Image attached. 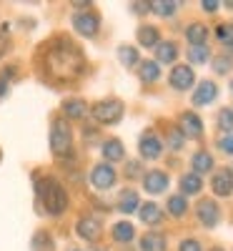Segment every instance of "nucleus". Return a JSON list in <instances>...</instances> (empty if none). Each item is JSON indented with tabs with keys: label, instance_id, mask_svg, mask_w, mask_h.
Returning a JSON list of instances; mask_svg holds the SVG:
<instances>
[{
	"label": "nucleus",
	"instance_id": "f257e3e1",
	"mask_svg": "<svg viewBox=\"0 0 233 251\" xmlns=\"http://www.w3.org/2000/svg\"><path fill=\"white\" fill-rule=\"evenodd\" d=\"M88 73L83 48L68 33H55L35 50V75L50 88H68Z\"/></svg>",
	"mask_w": 233,
	"mask_h": 251
},
{
	"label": "nucleus",
	"instance_id": "f03ea898",
	"mask_svg": "<svg viewBox=\"0 0 233 251\" xmlns=\"http://www.w3.org/2000/svg\"><path fill=\"white\" fill-rule=\"evenodd\" d=\"M70 208V196L55 176L38 174L35 176V211L40 216H63Z\"/></svg>",
	"mask_w": 233,
	"mask_h": 251
},
{
	"label": "nucleus",
	"instance_id": "7ed1b4c3",
	"mask_svg": "<svg viewBox=\"0 0 233 251\" xmlns=\"http://www.w3.org/2000/svg\"><path fill=\"white\" fill-rule=\"evenodd\" d=\"M48 143H50V153L58 161L70 163L75 158V141H73V126H70V121H66L63 116H53Z\"/></svg>",
	"mask_w": 233,
	"mask_h": 251
},
{
	"label": "nucleus",
	"instance_id": "20e7f679",
	"mask_svg": "<svg viewBox=\"0 0 233 251\" xmlns=\"http://www.w3.org/2000/svg\"><path fill=\"white\" fill-rule=\"evenodd\" d=\"M123 113H125V106L118 98H103L91 106V116L98 126H113L123 118Z\"/></svg>",
	"mask_w": 233,
	"mask_h": 251
},
{
	"label": "nucleus",
	"instance_id": "39448f33",
	"mask_svg": "<svg viewBox=\"0 0 233 251\" xmlns=\"http://www.w3.org/2000/svg\"><path fill=\"white\" fill-rule=\"evenodd\" d=\"M116 178H118L116 169L105 161L93 163V169L88 174V181H91V186L95 188V191H111V188L116 186Z\"/></svg>",
	"mask_w": 233,
	"mask_h": 251
},
{
	"label": "nucleus",
	"instance_id": "423d86ee",
	"mask_svg": "<svg viewBox=\"0 0 233 251\" xmlns=\"http://www.w3.org/2000/svg\"><path fill=\"white\" fill-rule=\"evenodd\" d=\"M70 25H73V30H75L78 35H83V38H95L98 30H100V15H98L95 10H80V13L73 15Z\"/></svg>",
	"mask_w": 233,
	"mask_h": 251
},
{
	"label": "nucleus",
	"instance_id": "0eeeda50",
	"mask_svg": "<svg viewBox=\"0 0 233 251\" xmlns=\"http://www.w3.org/2000/svg\"><path fill=\"white\" fill-rule=\"evenodd\" d=\"M138 153L145 158V161H156L163 156V138L153 131V128H148L140 133L138 138Z\"/></svg>",
	"mask_w": 233,
	"mask_h": 251
},
{
	"label": "nucleus",
	"instance_id": "6e6552de",
	"mask_svg": "<svg viewBox=\"0 0 233 251\" xmlns=\"http://www.w3.org/2000/svg\"><path fill=\"white\" fill-rule=\"evenodd\" d=\"M75 234L83 241H98L100 234H103V224H100V219L95 214H83L75 221Z\"/></svg>",
	"mask_w": 233,
	"mask_h": 251
},
{
	"label": "nucleus",
	"instance_id": "1a4fd4ad",
	"mask_svg": "<svg viewBox=\"0 0 233 251\" xmlns=\"http://www.w3.org/2000/svg\"><path fill=\"white\" fill-rule=\"evenodd\" d=\"M196 219L201 221L203 228H216L221 221V208L213 199H201L196 203Z\"/></svg>",
	"mask_w": 233,
	"mask_h": 251
},
{
	"label": "nucleus",
	"instance_id": "9d476101",
	"mask_svg": "<svg viewBox=\"0 0 233 251\" xmlns=\"http://www.w3.org/2000/svg\"><path fill=\"white\" fill-rule=\"evenodd\" d=\"M168 83H171L173 91H190L196 86V73L190 66H173L171 75H168Z\"/></svg>",
	"mask_w": 233,
	"mask_h": 251
},
{
	"label": "nucleus",
	"instance_id": "9b49d317",
	"mask_svg": "<svg viewBox=\"0 0 233 251\" xmlns=\"http://www.w3.org/2000/svg\"><path fill=\"white\" fill-rule=\"evenodd\" d=\"M178 131L183 133V138H201L203 136V121L198 113L193 111H183L178 116Z\"/></svg>",
	"mask_w": 233,
	"mask_h": 251
},
{
	"label": "nucleus",
	"instance_id": "f8f14e48",
	"mask_svg": "<svg viewBox=\"0 0 233 251\" xmlns=\"http://www.w3.org/2000/svg\"><path fill=\"white\" fill-rule=\"evenodd\" d=\"M60 111H63V118L66 121H83L91 108H88V103L83 98H66L63 106H60Z\"/></svg>",
	"mask_w": 233,
	"mask_h": 251
},
{
	"label": "nucleus",
	"instance_id": "ddd939ff",
	"mask_svg": "<svg viewBox=\"0 0 233 251\" xmlns=\"http://www.w3.org/2000/svg\"><path fill=\"white\" fill-rule=\"evenodd\" d=\"M168 183H171V178H168V174L165 171H158V169H153V171H148L145 176H143V188L148 194H163L165 188H168Z\"/></svg>",
	"mask_w": 233,
	"mask_h": 251
},
{
	"label": "nucleus",
	"instance_id": "4468645a",
	"mask_svg": "<svg viewBox=\"0 0 233 251\" xmlns=\"http://www.w3.org/2000/svg\"><path fill=\"white\" fill-rule=\"evenodd\" d=\"M218 98V86L213 80H201L196 91H193V106H208V103H213Z\"/></svg>",
	"mask_w": 233,
	"mask_h": 251
},
{
	"label": "nucleus",
	"instance_id": "2eb2a0df",
	"mask_svg": "<svg viewBox=\"0 0 233 251\" xmlns=\"http://www.w3.org/2000/svg\"><path fill=\"white\" fill-rule=\"evenodd\" d=\"M210 188H213L216 196H231L233 194V171L231 169H221L213 174V178H210Z\"/></svg>",
	"mask_w": 233,
	"mask_h": 251
},
{
	"label": "nucleus",
	"instance_id": "dca6fc26",
	"mask_svg": "<svg viewBox=\"0 0 233 251\" xmlns=\"http://www.w3.org/2000/svg\"><path fill=\"white\" fill-rule=\"evenodd\" d=\"M116 206H118L120 214H133V211H138V208H140V196H138V191H136V188H123V191L118 194Z\"/></svg>",
	"mask_w": 233,
	"mask_h": 251
},
{
	"label": "nucleus",
	"instance_id": "f3484780",
	"mask_svg": "<svg viewBox=\"0 0 233 251\" xmlns=\"http://www.w3.org/2000/svg\"><path fill=\"white\" fill-rule=\"evenodd\" d=\"M100 153H103V161H105V163H118V161H123V158H125L123 141H120V138H108V141H103Z\"/></svg>",
	"mask_w": 233,
	"mask_h": 251
},
{
	"label": "nucleus",
	"instance_id": "a211bd4d",
	"mask_svg": "<svg viewBox=\"0 0 233 251\" xmlns=\"http://www.w3.org/2000/svg\"><path fill=\"white\" fill-rule=\"evenodd\" d=\"M138 216H140V221L145 226H158L163 221V208L158 203H153V201H148V203H140Z\"/></svg>",
	"mask_w": 233,
	"mask_h": 251
},
{
	"label": "nucleus",
	"instance_id": "6ab92c4d",
	"mask_svg": "<svg viewBox=\"0 0 233 251\" xmlns=\"http://www.w3.org/2000/svg\"><path fill=\"white\" fill-rule=\"evenodd\" d=\"M178 60V46L173 43V40H161V43L156 46V63L161 66V63H165V66H171V63Z\"/></svg>",
	"mask_w": 233,
	"mask_h": 251
},
{
	"label": "nucleus",
	"instance_id": "aec40b11",
	"mask_svg": "<svg viewBox=\"0 0 233 251\" xmlns=\"http://www.w3.org/2000/svg\"><path fill=\"white\" fill-rule=\"evenodd\" d=\"M136 38H138V46H143V48H156V46L161 43V30H158L156 25L143 23V25L136 30Z\"/></svg>",
	"mask_w": 233,
	"mask_h": 251
},
{
	"label": "nucleus",
	"instance_id": "412c9836",
	"mask_svg": "<svg viewBox=\"0 0 233 251\" xmlns=\"http://www.w3.org/2000/svg\"><path fill=\"white\" fill-rule=\"evenodd\" d=\"M111 236L118 244H131L136 239V226L131 221H118V224L111 226Z\"/></svg>",
	"mask_w": 233,
	"mask_h": 251
},
{
	"label": "nucleus",
	"instance_id": "4be33fe9",
	"mask_svg": "<svg viewBox=\"0 0 233 251\" xmlns=\"http://www.w3.org/2000/svg\"><path fill=\"white\" fill-rule=\"evenodd\" d=\"M140 251H168V241L161 231H148L140 236Z\"/></svg>",
	"mask_w": 233,
	"mask_h": 251
},
{
	"label": "nucleus",
	"instance_id": "5701e85b",
	"mask_svg": "<svg viewBox=\"0 0 233 251\" xmlns=\"http://www.w3.org/2000/svg\"><path fill=\"white\" fill-rule=\"evenodd\" d=\"M138 78L145 83V86H151V83H156L161 78V66L156 60H140L138 63Z\"/></svg>",
	"mask_w": 233,
	"mask_h": 251
},
{
	"label": "nucleus",
	"instance_id": "b1692460",
	"mask_svg": "<svg viewBox=\"0 0 233 251\" xmlns=\"http://www.w3.org/2000/svg\"><path fill=\"white\" fill-rule=\"evenodd\" d=\"M201 188H203V178L198 174H183L181 176V194L183 196H196V194H201Z\"/></svg>",
	"mask_w": 233,
	"mask_h": 251
},
{
	"label": "nucleus",
	"instance_id": "393cba45",
	"mask_svg": "<svg viewBox=\"0 0 233 251\" xmlns=\"http://www.w3.org/2000/svg\"><path fill=\"white\" fill-rule=\"evenodd\" d=\"M186 40L190 46H206V40H208V28L206 23H190L186 28Z\"/></svg>",
	"mask_w": 233,
	"mask_h": 251
},
{
	"label": "nucleus",
	"instance_id": "a878e982",
	"mask_svg": "<svg viewBox=\"0 0 233 251\" xmlns=\"http://www.w3.org/2000/svg\"><path fill=\"white\" fill-rule=\"evenodd\" d=\"M190 166H193V174H208L213 171V156H210L208 151H196L193 158H190Z\"/></svg>",
	"mask_w": 233,
	"mask_h": 251
},
{
	"label": "nucleus",
	"instance_id": "bb28decb",
	"mask_svg": "<svg viewBox=\"0 0 233 251\" xmlns=\"http://www.w3.org/2000/svg\"><path fill=\"white\" fill-rule=\"evenodd\" d=\"M30 246H33V251H55V239L46 231V228H38L30 239Z\"/></svg>",
	"mask_w": 233,
	"mask_h": 251
},
{
	"label": "nucleus",
	"instance_id": "cd10ccee",
	"mask_svg": "<svg viewBox=\"0 0 233 251\" xmlns=\"http://www.w3.org/2000/svg\"><path fill=\"white\" fill-rule=\"evenodd\" d=\"M118 60H120V66L125 68H136L138 63H140V55H138V48L136 46H118Z\"/></svg>",
	"mask_w": 233,
	"mask_h": 251
},
{
	"label": "nucleus",
	"instance_id": "c85d7f7f",
	"mask_svg": "<svg viewBox=\"0 0 233 251\" xmlns=\"http://www.w3.org/2000/svg\"><path fill=\"white\" fill-rule=\"evenodd\" d=\"M165 208H168V214H171V216L181 219V216H186V211H188V199H186L183 194H176V196L168 199Z\"/></svg>",
	"mask_w": 233,
	"mask_h": 251
},
{
	"label": "nucleus",
	"instance_id": "c756f323",
	"mask_svg": "<svg viewBox=\"0 0 233 251\" xmlns=\"http://www.w3.org/2000/svg\"><path fill=\"white\" fill-rule=\"evenodd\" d=\"M181 3H176V0H153L151 3V13L161 15V18H171L176 10H178Z\"/></svg>",
	"mask_w": 233,
	"mask_h": 251
},
{
	"label": "nucleus",
	"instance_id": "7c9ffc66",
	"mask_svg": "<svg viewBox=\"0 0 233 251\" xmlns=\"http://www.w3.org/2000/svg\"><path fill=\"white\" fill-rule=\"evenodd\" d=\"M208 58H210L208 46H190V50H188V60L193 63V66H203Z\"/></svg>",
	"mask_w": 233,
	"mask_h": 251
},
{
	"label": "nucleus",
	"instance_id": "2f4dec72",
	"mask_svg": "<svg viewBox=\"0 0 233 251\" xmlns=\"http://www.w3.org/2000/svg\"><path fill=\"white\" fill-rule=\"evenodd\" d=\"M216 38L221 40L226 48H233V20H231V23H221L216 28Z\"/></svg>",
	"mask_w": 233,
	"mask_h": 251
},
{
	"label": "nucleus",
	"instance_id": "473e14b6",
	"mask_svg": "<svg viewBox=\"0 0 233 251\" xmlns=\"http://www.w3.org/2000/svg\"><path fill=\"white\" fill-rule=\"evenodd\" d=\"M216 123H218L221 131L231 133V131H233V111H231V108H221L218 116H216Z\"/></svg>",
	"mask_w": 233,
	"mask_h": 251
},
{
	"label": "nucleus",
	"instance_id": "72a5a7b5",
	"mask_svg": "<svg viewBox=\"0 0 233 251\" xmlns=\"http://www.w3.org/2000/svg\"><path fill=\"white\" fill-rule=\"evenodd\" d=\"M231 68H233V58H231V55H216V58H213V71H216L218 75L231 73Z\"/></svg>",
	"mask_w": 233,
	"mask_h": 251
},
{
	"label": "nucleus",
	"instance_id": "f704fd0d",
	"mask_svg": "<svg viewBox=\"0 0 233 251\" xmlns=\"http://www.w3.org/2000/svg\"><path fill=\"white\" fill-rule=\"evenodd\" d=\"M183 143H186V138H183V133L178 131V126H173V128H168V149L181 151V149H183Z\"/></svg>",
	"mask_w": 233,
	"mask_h": 251
},
{
	"label": "nucleus",
	"instance_id": "c9c22d12",
	"mask_svg": "<svg viewBox=\"0 0 233 251\" xmlns=\"http://www.w3.org/2000/svg\"><path fill=\"white\" fill-rule=\"evenodd\" d=\"M216 146L223 151V153H228V156H233V136H221L218 141H216Z\"/></svg>",
	"mask_w": 233,
	"mask_h": 251
},
{
	"label": "nucleus",
	"instance_id": "e433bc0d",
	"mask_svg": "<svg viewBox=\"0 0 233 251\" xmlns=\"http://www.w3.org/2000/svg\"><path fill=\"white\" fill-rule=\"evenodd\" d=\"M178 251H203V246H201L198 239H183L181 246H178Z\"/></svg>",
	"mask_w": 233,
	"mask_h": 251
},
{
	"label": "nucleus",
	"instance_id": "4c0bfd02",
	"mask_svg": "<svg viewBox=\"0 0 233 251\" xmlns=\"http://www.w3.org/2000/svg\"><path fill=\"white\" fill-rule=\"evenodd\" d=\"M140 174V163L138 161H128L125 163V178H136Z\"/></svg>",
	"mask_w": 233,
	"mask_h": 251
},
{
	"label": "nucleus",
	"instance_id": "58836bf2",
	"mask_svg": "<svg viewBox=\"0 0 233 251\" xmlns=\"http://www.w3.org/2000/svg\"><path fill=\"white\" fill-rule=\"evenodd\" d=\"M8 50H10V38H8V30L0 28V58H3Z\"/></svg>",
	"mask_w": 233,
	"mask_h": 251
},
{
	"label": "nucleus",
	"instance_id": "ea45409f",
	"mask_svg": "<svg viewBox=\"0 0 233 251\" xmlns=\"http://www.w3.org/2000/svg\"><path fill=\"white\" fill-rule=\"evenodd\" d=\"M18 75H20V73H18V68H15V66H5L3 71H0V78L8 80V83H10V80H15Z\"/></svg>",
	"mask_w": 233,
	"mask_h": 251
},
{
	"label": "nucleus",
	"instance_id": "a19ab883",
	"mask_svg": "<svg viewBox=\"0 0 233 251\" xmlns=\"http://www.w3.org/2000/svg\"><path fill=\"white\" fill-rule=\"evenodd\" d=\"M95 138H98V128H91V126H86V128H83V141H86L88 146H93Z\"/></svg>",
	"mask_w": 233,
	"mask_h": 251
},
{
	"label": "nucleus",
	"instance_id": "79ce46f5",
	"mask_svg": "<svg viewBox=\"0 0 233 251\" xmlns=\"http://www.w3.org/2000/svg\"><path fill=\"white\" fill-rule=\"evenodd\" d=\"M201 8H203L206 13H216V10L221 8V3H218V0H203V3H201Z\"/></svg>",
	"mask_w": 233,
	"mask_h": 251
},
{
	"label": "nucleus",
	"instance_id": "37998d69",
	"mask_svg": "<svg viewBox=\"0 0 233 251\" xmlns=\"http://www.w3.org/2000/svg\"><path fill=\"white\" fill-rule=\"evenodd\" d=\"M136 15H145V13H151V3H133V8H131Z\"/></svg>",
	"mask_w": 233,
	"mask_h": 251
},
{
	"label": "nucleus",
	"instance_id": "c03bdc74",
	"mask_svg": "<svg viewBox=\"0 0 233 251\" xmlns=\"http://www.w3.org/2000/svg\"><path fill=\"white\" fill-rule=\"evenodd\" d=\"M8 91H10V83L0 78V98H5V96H8Z\"/></svg>",
	"mask_w": 233,
	"mask_h": 251
},
{
	"label": "nucleus",
	"instance_id": "a18cd8bd",
	"mask_svg": "<svg viewBox=\"0 0 233 251\" xmlns=\"http://www.w3.org/2000/svg\"><path fill=\"white\" fill-rule=\"evenodd\" d=\"M210 251H223V249H221V246H213V249H210Z\"/></svg>",
	"mask_w": 233,
	"mask_h": 251
},
{
	"label": "nucleus",
	"instance_id": "49530a36",
	"mask_svg": "<svg viewBox=\"0 0 233 251\" xmlns=\"http://www.w3.org/2000/svg\"><path fill=\"white\" fill-rule=\"evenodd\" d=\"M68 251H83V249H68Z\"/></svg>",
	"mask_w": 233,
	"mask_h": 251
},
{
	"label": "nucleus",
	"instance_id": "de8ad7c7",
	"mask_svg": "<svg viewBox=\"0 0 233 251\" xmlns=\"http://www.w3.org/2000/svg\"><path fill=\"white\" fill-rule=\"evenodd\" d=\"M231 93H233V80H231Z\"/></svg>",
	"mask_w": 233,
	"mask_h": 251
},
{
	"label": "nucleus",
	"instance_id": "09e8293b",
	"mask_svg": "<svg viewBox=\"0 0 233 251\" xmlns=\"http://www.w3.org/2000/svg\"><path fill=\"white\" fill-rule=\"evenodd\" d=\"M0 158H3V151H0Z\"/></svg>",
	"mask_w": 233,
	"mask_h": 251
},
{
	"label": "nucleus",
	"instance_id": "8fccbe9b",
	"mask_svg": "<svg viewBox=\"0 0 233 251\" xmlns=\"http://www.w3.org/2000/svg\"><path fill=\"white\" fill-rule=\"evenodd\" d=\"M125 251H131V249H125Z\"/></svg>",
	"mask_w": 233,
	"mask_h": 251
},
{
	"label": "nucleus",
	"instance_id": "3c124183",
	"mask_svg": "<svg viewBox=\"0 0 233 251\" xmlns=\"http://www.w3.org/2000/svg\"><path fill=\"white\" fill-rule=\"evenodd\" d=\"M231 111H233V108H231Z\"/></svg>",
	"mask_w": 233,
	"mask_h": 251
}]
</instances>
